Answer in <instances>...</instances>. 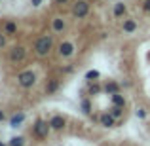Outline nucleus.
Returning a JSON list of instances; mask_svg holds the SVG:
<instances>
[{
	"label": "nucleus",
	"mask_w": 150,
	"mask_h": 146,
	"mask_svg": "<svg viewBox=\"0 0 150 146\" xmlns=\"http://www.w3.org/2000/svg\"><path fill=\"white\" fill-rule=\"evenodd\" d=\"M51 38L50 36H42L40 40L36 42V46H34V49H36V53L40 55V57H44V55H48L50 53V49H51Z\"/></svg>",
	"instance_id": "obj_1"
},
{
	"label": "nucleus",
	"mask_w": 150,
	"mask_h": 146,
	"mask_svg": "<svg viewBox=\"0 0 150 146\" xmlns=\"http://www.w3.org/2000/svg\"><path fill=\"white\" fill-rule=\"evenodd\" d=\"M17 82H19V85H23V87H33L34 82H36V74H34L33 70H25V72H21L17 76Z\"/></svg>",
	"instance_id": "obj_2"
},
{
	"label": "nucleus",
	"mask_w": 150,
	"mask_h": 146,
	"mask_svg": "<svg viewBox=\"0 0 150 146\" xmlns=\"http://www.w3.org/2000/svg\"><path fill=\"white\" fill-rule=\"evenodd\" d=\"M50 123H46L44 120H36V123H34V135L38 137V139H46L50 133Z\"/></svg>",
	"instance_id": "obj_3"
},
{
	"label": "nucleus",
	"mask_w": 150,
	"mask_h": 146,
	"mask_svg": "<svg viewBox=\"0 0 150 146\" xmlns=\"http://www.w3.org/2000/svg\"><path fill=\"white\" fill-rule=\"evenodd\" d=\"M88 11H89V4L84 2V0L76 2V4H74V8H72V13L76 15V17H86V15H88Z\"/></svg>",
	"instance_id": "obj_4"
},
{
	"label": "nucleus",
	"mask_w": 150,
	"mask_h": 146,
	"mask_svg": "<svg viewBox=\"0 0 150 146\" xmlns=\"http://www.w3.org/2000/svg\"><path fill=\"white\" fill-rule=\"evenodd\" d=\"M59 53H61L63 57H70V55L74 53V46L70 44V42H63V44L59 46Z\"/></svg>",
	"instance_id": "obj_5"
},
{
	"label": "nucleus",
	"mask_w": 150,
	"mask_h": 146,
	"mask_svg": "<svg viewBox=\"0 0 150 146\" xmlns=\"http://www.w3.org/2000/svg\"><path fill=\"white\" fill-rule=\"evenodd\" d=\"M10 59L11 61H23V59H25V48H21V46H19V48H13L11 49V53H10Z\"/></svg>",
	"instance_id": "obj_6"
},
{
	"label": "nucleus",
	"mask_w": 150,
	"mask_h": 146,
	"mask_svg": "<svg viewBox=\"0 0 150 146\" xmlns=\"http://www.w3.org/2000/svg\"><path fill=\"white\" fill-rule=\"evenodd\" d=\"M50 125H51V129H63L65 120H63L61 116H53V118H51V121H50Z\"/></svg>",
	"instance_id": "obj_7"
},
{
	"label": "nucleus",
	"mask_w": 150,
	"mask_h": 146,
	"mask_svg": "<svg viewBox=\"0 0 150 146\" xmlns=\"http://www.w3.org/2000/svg\"><path fill=\"white\" fill-rule=\"evenodd\" d=\"M101 125H105V127H112V125H114V116H112V114H103V116H101Z\"/></svg>",
	"instance_id": "obj_8"
},
{
	"label": "nucleus",
	"mask_w": 150,
	"mask_h": 146,
	"mask_svg": "<svg viewBox=\"0 0 150 146\" xmlns=\"http://www.w3.org/2000/svg\"><path fill=\"white\" fill-rule=\"evenodd\" d=\"M23 120H25V114H15V116L10 120V125L11 127H17V125L23 123Z\"/></svg>",
	"instance_id": "obj_9"
},
{
	"label": "nucleus",
	"mask_w": 150,
	"mask_h": 146,
	"mask_svg": "<svg viewBox=\"0 0 150 146\" xmlns=\"http://www.w3.org/2000/svg\"><path fill=\"white\" fill-rule=\"evenodd\" d=\"M135 29H137V23L133 21V19H127V21H124V32H133Z\"/></svg>",
	"instance_id": "obj_10"
},
{
	"label": "nucleus",
	"mask_w": 150,
	"mask_h": 146,
	"mask_svg": "<svg viewBox=\"0 0 150 146\" xmlns=\"http://www.w3.org/2000/svg\"><path fill=\"white\" fill-rule=\"evenodd\" d=\"M15 30H17V25H15L13 21L6 23V27H4V34H15Z\"/></svg>",
	"instance_id": "obj_11"
},
{
	"label": "nucleus",
	"mask_w": 150,
	"mask_h": 146,
	"mask_svg": "<svg viewBox=\"0 0 150 146\" xmlns=\"http://www.w3.org/2000/svg\"><path fill=\"white\" fill-rule=\"evenodd\" d=\"M63 29H65L63 19H53V30H55V32H63Z\"/></svg>",
	"instance_id": "obj_12"
},
{
	"label": "nucleus",
	"mask_w": 150,
	"mask_h": 146,
	"mask_svg": "<svg viewBox=\"0 0 150 146\" xmlns=\"http://www.w3.org/2000/svg\"><path fill=\"white\" fill-rule=\"evenodd\" d=\"M124 11H125V6L122 2H118L116 6H114V15H116V17H120V15H124Z\"/></svg>",
	"instance_id": "obj_13"
},
{
	"label": "nucleus",
	"mask_w": 150,
	"mask_h": 146,
	"mask_svg": "<svg viewBox=\"0 0 150 146\" xmlns=\"http://www.w3.org/2000/svg\"><path fill=\"white\" fill-rule=\"evenodd\" d=\"M112 101H114V104H118V106H124L125 104V99L120 95V93H114L112 95Z\"/></svg>",
	"instance_id": "obj_14"
},
{
	"label": "nucleus",
	"mask_w": 150,
	"mask_h": 146,
	"mask_svg": "<svg viewBox=\"0 0 150 146\" xmlns=\"http://www.w3.org/2000/svg\"><path fill=\"white\" fill-rule=\"evenodd\" d=\"M25 144V139L23 137H13V139H10V146H23Z\"/></svg>",
	"instance_id": "obj_15"
},
{
	"label": "nucleus",
	"mask_w": 150,
	"mask_h": 146,
	"mask_svg": "<svg viewBox=\"0 0 150 146\" xmlns=\"http://www.w3.org/2000/svg\"><path fill=\"white\" fill-rule=\"evenodd\" d=\"M105 89H106L108 93H112V95H114V93H118V84H114V82H108V84L105 85Z\"/></svg>",
	"instance_id": "obj_16"
},
{
	"label": "nucleus",
	"mask_w": 150,
	"mask_h": 146,
	"mask_svg": "<svg viewBox=\"0 0 150 146\" xmlns=\"http://www.w3.org/2000/svg\"><path fill=\"white\" fill-rule=\"evenodd\" d=\"M122 108H124V106H118V104H114L112 108H110V114H112L114 118H120V116H122Z\"/></svg>",
	"instance_id": "obj_17"
},
{
	"label": "nucleus",
	"mask_w": 150,
	"mask_h": 146,
	"mask_svg": "<svg viewBox=\"0 0 150 146\" xmlns=\"http://www.w3.org/2000/svg\"><path fill=\"white\" fill-rule=\"evenodd\" d=\"M82 110H84L86 114L91 112V104H89V101H84V102H82Z\"/></svg>",
	"instance_id": "obj_18"
},
{
	"label": "nucleus",
	"mask_w": 150,
	"mask_h": 146,
	"mask_svg": "<svg viewBox=\"0 0 150 146\" xmlns=\"http://www.w3.org/2000/svg\"><path fill=\"white\" fill-rule=\"evenodd\" d=\"M55 89H57V82L51 80V82H50V85H48V93H53Z\"/></svg>",
	"instance_id": "obj_19"
},
{
	"label": "nucleus",
	"mask_w": 150,
	"mask_h": 146,
	"mask_svg": "<svg viewBox=\"0 0 150 146\" xmlns=\"http://www.w3.org/2000/svg\"><path fill=\"white\" fill-rule=\"evenodd\" d=\"M86 78H88V80H91V78H99V72H97V70H89V72L86 74Z\"/></svg>",
	"instance_id": "obj_20"
},
{
	"label": "nucleus",
	"mask_w": 150,
	"mask_h": 146,
	"mask_svg": "<svg viewBox=\"0 0 150 146\" xmlns=\"http://www.w3.org/2000/svg\"><path fill=\"white\" fill-rule=\"evenodd\" d=\"M137 118H146V112H144V108H139V110H137Z\"/></svg>",
	"instance_id": "obj_21"
},
{
	"label": "nucleus",
	"mask_w": 150,
	"mask_h": 146,
	"mask_svg": "<svg viewBox=\"0 0 150 146\" xmlns=\"http://www.w3.org/2000/svg\"><path fill=\"white\" fill-rule=\"evenodd\" d=\"M143 8H144L146 11H150V0H146V2H144V6H143Z\"/></svg>",
	"instance_id": "obj_22"
},
{
	"label": "nucleus",
	"mask_w": 150,
	"mask_h": 146,
	"mask_svg": "<svg viewBox=\"0 0 150 146\" xmlns=\"http://www.w3.org/2000/svg\"><path fill=\"white\" fill-rule=\"evenodd\" d=\"M30 2H33V6H40L42 0H30Z\"/></svg>",
	"instance_id": "obj_23"
},
{
	"label": "nucleus",
	"mask_w": 150,
	"mask_h": 146,
	"mask_svg": "<svg viewBox=\"0 0 150 146\" xmlns=\"http://www.w3.org/2000/svg\"><path fill=\"white\" fill-rule=\"evenodd\" d=\"M4 44H6V40H4V36H0V48H2Z\"/></svg>",
	"instance_id": "obj_24"
},
{
	"label": "nucleus",
	"mask_w": 150,
	"mask_h": 146,
	"mask_svg": "<svg viewBox=\"0 0 150 146\" xmlns=\"http://www.w3.org/2000/svg\"><path fill=\"white\" fill-rule=\"evenodd\" d=\"M0 121H4V112L0 110Z\"/></svg>",
	"instance_id": "obj_25"
},
{
	"label": "nucleus",
	"mask_w": 150,
	"mask_h": 146,
	"mask_svg": "<svg viewBox=\"0 0 150 146\" xmlns=\"http://www.w3.org/2000/svg\"><path fill=\"white\" fill-rule=\"evenodd\" d=\"M57 2H59V4H63V2H67V0H57Z\"/></svg>",
	"instance_id": "obj_26"
},
{
	"label": "nucleus",
	"mask_w": 150,
	"mask_h": 146,
	"mask_svg": "<svg viewBox=\"0 0 150 146\" xmlns=\"http://www.w3.org/2000/svg\"><path fill=\"white\" fill-rule=\"evenodd\" d=\"M0 146H6V144H4V142H2V140H0Z\"/></svg>",
	"instance_id": "obj_27"
}]
</instances>
